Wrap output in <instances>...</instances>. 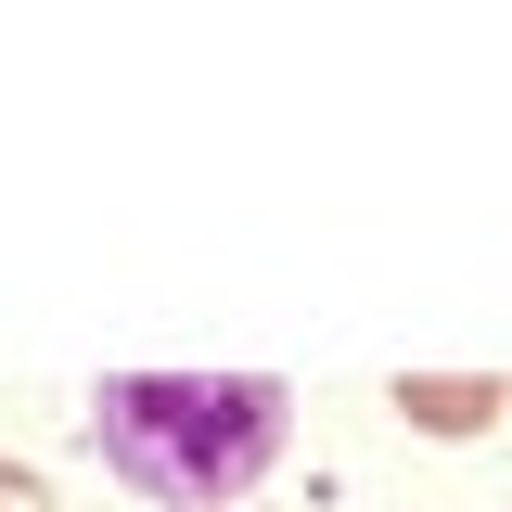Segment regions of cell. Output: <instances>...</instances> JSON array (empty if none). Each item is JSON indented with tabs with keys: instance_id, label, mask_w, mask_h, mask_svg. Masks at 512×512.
Segmentation results:
<instances>
[{
	"instance_id": "obj_1",
	"label": "cell",
	"mask_w": 512,
	"mask_h": 512,
	"mask_svg": "<svg viewBox=\"0 0 512 512\" xmlns=\"http://www.w3.org/2000/svg\"><path fill=\"white\" fill-rule=\"evenodd\" d=\"M282 384L269 372H116L90 397V436L141 500L205 512V500H244L256 474L282 461Z\"/></svg>"
},
{
	"instance_id": "obj_2",
	"label": "cell",
	"mask_w": 512,
	"mask_h": 512,
	"mask_svg": "<svg viewBox=\"0 0 512 512\" xmlns=\"http://www.w3.org/2000/svg\"><path fill=\"white\" fill-rule=\"evenodd\" d=\"M397 410H410L423 436H474V423L500 410V384H397Z\"/></svg>"
},
{
	"instance_id": "obj_3",
	"label": "cell",
	"mask_w": 512,
	"mask_h": 512,
	"mask_svg": "<svg viewBox=\"0 0 512 512\" xmlns=\"http://www.w3.org/2000/svg\"><path fill=\"white\" fill-rule=\"evenodd\" d=\"M0 512H52V487H39L26 461H0Z\"/></svg>"
}]
</instances>
